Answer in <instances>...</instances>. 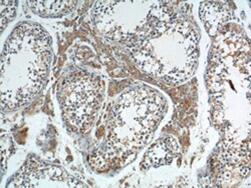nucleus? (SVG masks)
I'll use <instances>...</instances> for the list:
<instances>
[{
    "label": "nucleus",
    "mask_w": 251,
    "mask_h": 188,
    "mask_svg": "<svg viewBox=\"0 0 251 188\" xmlns=\"http://www.w3.org/2000/svg\"><path fill=\"white\" fill-rule=\"evenodd\" d=\"M51 40L46 30L33 23L15 27L2 55V75L9 74L12 86L2 96V107L29 103L46 85L51 61Z\"/></svg>",
    "instance_id": "1"
},
{
    "label": "nucleus",
    "mask_w": 251,
    "mask_h": 188,
    "mask_svg": "<svg viewBox=\"0 0 251 188\" xmlns=\"http://www.w3.org/2000/svg\"><path fill=\"white\" fill-rule=\"evenodd\" d=\"M103 87L100 79L79 72L69 77L59 91L64 118L77 131H86L93 124L101 104Z\"/></svg>",
    "instance_id": "2"
},
{
    "label": "nucleus",
    "mask_w": 251,
    "mask_h": 188,
    "mask_svg": "<svg viewBox=\"0 0 251 188\" xmlns=\"http://www.w3.org/2000/svg\"><path fill=\"white\" fill-rule=\"evenodd\" d=\"M7 186L11 187H38L46 186H83L79 181L71 176L58 166L50 165L37 159L30 158L23 167V169L9 181Z\"/></svg>",
    "instance_id": "3"
},
{
    "label": "nucleus",
    "mask_w": 251,
    "mask_h": 188,
    "mask_svg": "<svg viewBox=\"0 0 251 188\" xmlns=\"http://www.w3.org/2000/svg\"><path fill=\"white\" fill-rule=\"evenodd\" d=\"M179 151L176 140L171 136L159 139L144 156L141 164L142 168L159 167L161 165L170 164Z\"/></svg>",
    "instance_id": "4"
},
{
    "label": "nucleus",
    "mask_w": 251,
    "mask_h": 188,
    "mask_svg": "<svg viewBox=\"0 0 251 188\" xmlns=\"http://www.w3.org/2000/svg\"><path fill=\"white\" fill-rule=\"evenodd\" d=\"M77 1H28L30 9L41 17H59L73 11Z\"/></svg>",
    "instance_id": "5"
},
{
    "label": "nucleus",
    "mask_w": 251,
    "mask_h": 188,
    "mask_svg": "<svg viewBox=\"0 0 251 188\" xmlns=\"http://www.w3.org/2000/svg\"><path fill=\"white\" fill-rule=\"evenodd\" d=\"M17 2L15 1H3L1 2L2 12H1V21H2V31L5 28L6 24L14 18L15 11H16Z\"/></svg>",
    "instance_id": "6"
}]
</instances>
